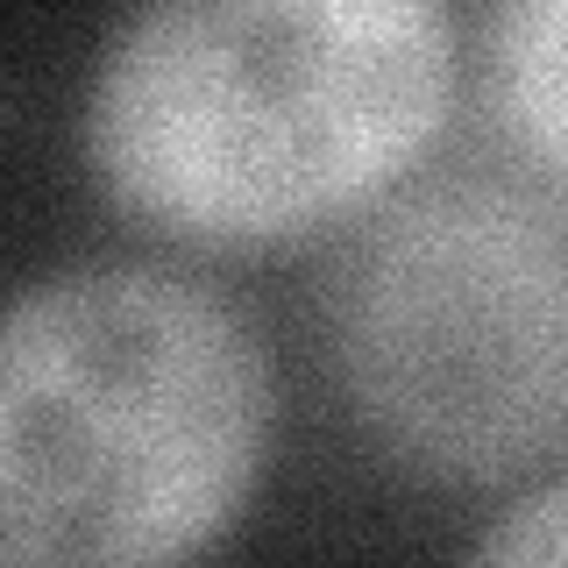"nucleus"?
<instances>
[{
	"label": "nucleus",
	"instance_id": "obj_1",
	"mask_svg": "<svg viewBox=\"0 0 568 568\" xmlns=\"http://www.w3.org/2000/svg\"><path fill=\"white\" fill-rule=\"evenodd\" d=\"M448 85L426 0H164L106 36L85 156L164 235L277 242L413 164Z\"/></svg>",
	"mask_w": 568,
	"mask_h": 568
},
{
	"label": "nucleus",
	"instance_id": "obj_4",
	"mask_svg": "<svg viewBox=\"0 0 568 568\" xmlns=\"http://www.w3.org/2000/svg\"><path fill=\"white\" fill-rule=\"evenodd\" d=\"M490 85L519 142L568 178V0L490 8Z\"/></svg>",
	"mask_w": 568,
	"mask_h": 568
},
{
	"label": "nucleus",
	"instance_id": "obj_5",
	"mask_svg": "<svg viewBox=\"0 0 568 568\" xmlns=\"http://www.w3.org/2000/svg\"><path fill=\"white\" fill-rule=\"evenodd\" d=\"M469 568H568V476L547 490H526L511 511H497Z\"/></svg>",
	"mask_w": 568,
	"mask_h": 568
},
{
	"label": "nucleus",
	"instance_id": "obj_3",
	"mask_svg": "<svg viewBox=\"0 0 568 568\" xmlns=\"http://www.w3.org/2000/svg\"><path fill=\"white\" fill-rule=\"evenodd\" d=\"M334 363L384 448L505 476L568 440V213L490 171L419 185L327 271Z\"/></svg>",
	"mask_w": 568,
	"mask_h": 568
},
{
	"label": "nucleus",
	"instance_id": "obj_2",
	"mask_svg": "<svg viewBox=\"0 0 568 568\" xmlns=\"http://www.w3.org/2000/svg\"><path fill=\"white\" fill-rule=\"evenodd\" d=\"M263 440L271 369L221 292L156 263L29 284L0 334V568H185Z\"/></svg>",
	"mask_w": 568,
	"mask_h": 568
}]
</instances>
